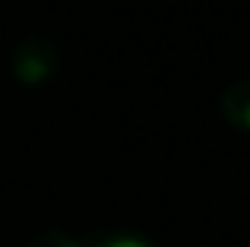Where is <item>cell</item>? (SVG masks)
<instances>
[{"instance_id":"3957f363","label":"cell","mask_w":250,"mask_h":247,"mask_svg":"<svg viewBox=\"0 0 250 247\" xmlns=\"http://www.w3.org/2000/svg\"><path fill=\"white\" fill-rule=\"evenodd\" d=\"M92 247H155L149 238H140V235H133V231H121V235H104V238H98Z\"/></svg>"},{"instance_id":"6da1fadb","label":"cell","mask_w":250,"mask_h":247,"mask_svg":"<svg viewBox=\"0 0 250 247\" xmlns=\"http://www.w3.org/2000/svg\"><path fill=\"white\" fill-rule=\"evenodd\" d=\"M57 67H61V51L54 48V41H48L42 35H32L25 41H19L13 48V57H10L13 80L19 86H29V89L48 86L54 80Z\"/></svg>"},{"instance_id":"277c9868","label":"cell","mask_w":250,"mask_h":247,"mask_svg":"<svg viewBox=\"0 0 250 247\" xmlns=\"http://www.w3.org/2000/svg\"><path fill=\"white\" fill-rule=\"evenodd\" d=\"M25 247H80L70 235H63V231H42V235H35Z\"/></svg>"},{"instance_id":"7a4b0ae2","label":"cell","mask_w":250,"mask_h":247,"mask_svg":"<svg viewBox=\"0 0 250 247\" xmlns=\"http://www.w3.org/2000/svg\"><path fill=\"white\" fill-rule=\"evenodd\" d=\"M219 111L234 130L250 133V80H234L231 86L222 92Z\"/></svg>"}]
</instances>
